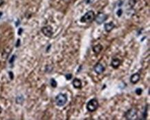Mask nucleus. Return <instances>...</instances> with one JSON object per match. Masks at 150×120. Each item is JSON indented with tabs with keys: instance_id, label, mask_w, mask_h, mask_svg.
Returning <instances> with one entry per match:
<instances>
[{
	"instance_id": "nucleus-1",
	"label": "nucleus",
	"mask_w": 150,
	"mask_h": 120,
	"mask_svg": "<svg viewBox=\"0 0 150 120\" xmlns=\"http://www.w3.org/2000/svg\"><path fill=\"white\" fill-rule=\"evenodd\" d=\"M68 101V97L66 94L60 93L55 96V103L58 106H64Z\"/></svg>"
},
{
	"instance_id": "nucleus-2",
	"label": "nucleus",
	"mask_w": 150,
	"mask_h": 120,
	"mask_svg": "<svg viewBox=\"0 0 150 120\" xmlns=\"http://www.w3.org/2000/svg\"><path fill=\"white\" fill-rule=\"evenodd\" d=\"M95 16V13L93 11H89L82 17L80 21L84 23H91L94 20Z\"/></svg>"
},
{
	"instance_id": "nucleus-3",
	"label": "nucleus",
	"mask_w": 150,
	"mask_h": 120,
	"mask_svg": "<svg viewBox=\"0 0 150 120\" xmlns=\"http://www.w3.org/2000/svg\"><path fill=\"white\" fill-rule=\"evenodd\" d=\"M99 106V103L96 99H91L87 104V109L88 111L94 112L96 111Z\"/></svg>"
},
{
	"instance_id": "nucleus-4",
	"label": "nucleus",
	"mask_w": 150,
	"mask_h": 120,
	"mask_svg": "<svg viewBox=\"0 0 150 120\" xmlns=\"http://www.w3.org/2000/svg\"><path fill=\"white\" fill-rule=\"evenodd\" d=\"M125 117L128 120H134L137 117V109L132 108L128 110L125 114Z\"/></svg>"
},
{
	"instance_id": "nucleus-5",
	"label": "nucleus",
	"mask_w": 150,
	"mask_h": 120,
	"mask_svg": "<svg viewBox=\"0 0 150 120\" xmlns=\"http://www.w3.org/2000/svg\"><path fill=\"white\" fill-rule=\"evenodd\" d=\"M107 18H108V16L105 14L104 13H99L96 16H95L94 20L96 21L97 24H101L104 23L107 20Z\"/></svg>"
},
{
	"instance_id": "nucleus-6",
	"label": "nucleus",
	"mask_w": 150,
	"mask_h": 120,
	"mask_svg": "<svg viewBox=\"0 0 150 120\" xmlns=\"http://www.w3.org/2000/svg\"><path fill=\"white\" fill-rule=\"evenodd\" d=\"M42 32L43 34L48 38H51L53 35V29L51 26H45L42 28Z\"/></svg>"
},
{
	"instance_id": "nucleus-7",
	"label": "nucleus",
	"mask_w": 150,
	"mask_h": 120,
	"mask_svg": "<svg viewBox=\"0 0 150 120\" xmlns=\"http://www.w3.org/2000/svg\"><path fill=\"white\" fill-rule=\"evenodd\" d=\"M93 69H94L95 72L97 73L98 74H102L103 72H105V68L101 63H98L95 65V66L93 67Z\"/></svg>"
},
{
	"instance_id": "nucleus-8",
	"label": "nucleus",
	"mask_w": 150,
	"mask_h": 120,
	"mask_svg": "<svg viewBox=\"0 0 150 120\" xmlns=\"http://www.w3.org/2000/svg\"><path fill=\"white\" fill-rule=\"evenodd\" d=\"M141 79V75L138 73H135L134 74H132L130 77V82L132 83V84H136L137 83L138 81H140Z\"/></svg>"
},
{
	"instance_id": "nucleus-9",
	"label": "nucleus",
	"mask_w": 150,
	"mask_h": 120,
	"mask_svg": "<svg viewBox=\"0 0 150 120\" xmlns=\"http://www.w3.org/2000/svg\"><path fill=\"white\" fill-rule=\"evenodd\" d=\"M115 24H114V22H109V23H106L105 24V26H104V28H105V30L107 31V32H111V31L114 29V28H115Z\"/></svg>"
},
{
	"instance_id": "nucleus-10",
	"label": "nucleus",
	"mask_w": 150,
	"mask_h": 120,
	"mask_svg": "<svg viewBox=\"0 0 150 120\" xmlns=\"http://www.w3.org/2000/svg\"><path fill=\"white\" fill-rule=\"evenodd\" d=\"M72 84L73 86L75 88H76V89H81L82 88V81L79 78H74L72 82Z\"/></svg>"
},
{
	"instance_id": "nucleus-11",
	"label": "nucleus",
	"mask_w": 150,
	"mask_h": 120,
	"mask_svg": "<svg viewBox=\"0 0 150 120\" xmlns=\"http://www.w3.org/2000/svg\"><path fill=\"white\" fill-rule=\"evenodd\" d=\"M120 64H121V61H120V59H118L117 58L112 59L111 62V67L115 68V69H117L118 67L120 65Z\"/></svg>"
},
{
	"instance_id": "nucleus-12",
	"label": "nucleus",
	"mask_w": 150,
	"mask_h": 120,
	"mask_svg": "<svg viewBox=\"0 0 150 120\" xmlns=\"http://www.w3.org/2000/svg\"><path fill=\"white\" fill-rule=\"evenodd\" d=\"M102 50V46L100 44H98V45H95L93 47V51L96 54H99Z\"/></svg>"
},
{
	"instance_id": "nucleus-13",
	"label": "nucleus",
	"mask_w": 150,
	"mask_h": 120,
	"mask_svg": "<svg viewBox=\"0 0 150 120\" xmlns=\"http://www.w3.org/2000/svg\"><path fill=\"white\" fill-rule=\"evenodd\" d=\"M24 97L22 95H19L18 96L17 98H16V103H17V104H21L22 103L24 102Z\"/></svg>"
},
{
	"instance_id": "nucleus-14",
	"label": "nucleus",
	"mask_w": 150,
	"mask_h": 120,
	"mask_svg": "<svg viewBox=\"0 0 150 120\" xmlns=\"http://www.w3.org/2000/svg\"><path fill=\"white\" fill-rule=\"evenodd\" d=\"M57 82L55 80L54 78H51V85L53 87H57Z\"/></svg>"
},
{
	"instance_id": "nucleus-15",
	"label": "nucleus",
	"mask_w": 150,
	"mask_h": 120,
	"mask_svg": "<svg viewBox=\"0 0 150 120\" xmlns=\"http://www.w3.org/2000/svg\"><path fill=\"white\" fill-rule=\"evenodd\" d=\"M136 4V0H129V4L131 7H134Z\"/></svg>"
},
{
	"instance_id": "nucleus-16",
	"label": "nucleus",
	"mask_w": 150,
	"mask_h": 120,
	"mask_svg": "<svg viewBox=\"0 0 150 120\" xmlns=\"http://www.w3.org/2000/svg\"><path fill=\"white\" fill-rule=\"evenodd\" d=\"M142 92H143V90L141 88H137L136 90V94H138V95H141Z\"/></svg>"
},
{
	"instance_id": "nucleus-17",
	"label": "nucleus",
	"mask_w": 150,
	"mask_h": 120,
	"mask_svg": "<svg viewBox=\"0 0 150 120\" xmlns=\"http://www.w3.org/2000/svg\"><path fill=\"white\" fill-rule=\"evenodd\" d=\"M65 77H66V80H70L72 78V74H67L65 75Z\"/></svg>"
},
{
	"instance_id": "nucleus-18",
	"label": "nucleus",
	"mask_w": 150,
	"mask_h": 120,
	"mask_svg": "<svg viewBox=\"0 0 150 120\" xmlns=\"http://www.w3.org/2000/svg\"><path fill=\"white\" fill-rule=\"evenodd\" d=\"M147 107L145 108V110L144 111V115H143V119H145L146 117H147V108H148V105H146Z\"/></svg>"
},
{
	"instance_id": "nucleus-19",
	"label": "nucleus",
	"mask_w": 150,
	"mask_h": 120,
	"mask_svg": "<svg viewBox=\"0 0 150 120\" xmlns=\"http://www.w3.org/2000/svg\"><path fill=\"white\" fill-rule=\"evenodd\" d=\"M122 14H123V11L121 9H119L117 11V15L118 17H120L122 15Z\"/></svg>"
},
{
	"instance_id": "nucleus-20",
	"label": "nucleus",
	"mask_w": 150,
	"mask_h": 120,
	"mask_svg": "<svg viewBox=\"0 0 150 120\" xmlns=\"http://www.w3.org/2000/svg\"><path fill=\"white\" fill-rule=\"evenodd\" d=\"M94 0H84V2L87 4H89L92 3Z\"/></svg>"
},
{
	"instance_id": "nucleus-21",
	"label": "nucleus",
	"mask_w": 150,
	"mask_h": 120,
	"mask_svg": "<svg viewBox=\"0 0 150 120\" xmlns=\"http://www.w3.org/2000/svg\"><path fill=\"white\" fill-rule=\"evenodd\" d=\"M15 56L14 55V56H12V58H11V59L10 60V63H13V61L15 60Z\"/></svg>"
},
{
	"instance_id": "nucleus-22",
	"label": "nucleus",
	"mask_w": 150,
	"mask_h": 120,
	"mask_svg": "<svg viewBox=\"0 0 150 120\" xmlns=\"http://www.w3.org/2000/svg\"><path fill=\"white\" fill-rule=\"evenodd\" d=\"M19 45H20V40L18 39L17 40V44H16V47H18Z\"/></svg>"
},
{
	"instance_id": "nucleus-23",
	"label": "nucleus",
	"mask_w": 150,
	"mask_h": 120,
	"mask_svg": "<svg viewBox=\"0 0 150 120\" xmlns=\"http://www.w3.org/2000/svg\"><path fill=\"white\" fill-rule=\"evenodd\" d=\"M8 74H9L10 76V78H11V79H13V74H12V72H8Z\"/></svg>"
},
{
	"instance_id": "nucleus-24",
	"label": "nucleus",
	"mask_w": 150,
	"mask_h": 120,
	"mask_svg": "<svg viewBox=\"0 0 150 120\" xmlns=\"http://www.w3.org/2000/svg\"><path fill=\"white\" fill-rule=\"evenodd\" d=\"M22 29H21V28H20V29H19V31H18V34L19 35H21V32H22Z\"/></svg>"
},
{
	"instance_id": "nucleus-25",
	"label": "nucleus",
	"mask_w": 150,
	"mask_h": 120,
	"mask_svg": "<svg viewBox=\"0 0 150 120\" xmlns=\"http://www.w3.org/2000/svg\"><path fill=\"white\" fill-rule=\"evenodd\" d=\"M3 2H4V1H3V0H0V6H1V5H3Z\"/></svg>"
},
{
	"instance_id": "nucleus-26",
	"label": "nucleus",
	"mask_w": 150,
	"mask_h": 120,
	"mask_svg": "<svg viewBox=\"0 0 150 120\" xmlns=\"http://www.w3.org/2000/svg\"><path fill=\"white\" fill-rule=\"evenodd\" d=\"M1 111H2V109H1V108L0 107V114L1 113Z\"/></svg>"
},
{
	"instance_id": "nucleus-27",
	"label": "nucleus",
	"mask_w": 150,
	"mask_h": 120,
	"mask_svg": "<svg viewBox=\"0 0 150 120\" xmlns=\"http://www.w3.org/2000/svg\"><path fill=\"white\" fill-rule=\"evenodd\" d=\"M2 15V13H0V17H1V15Z\"/></svg>"
}]
</instances>
